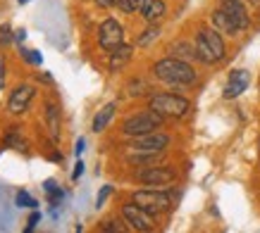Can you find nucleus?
Returning <instances> with one entry per match:
<instances>
[{
  "label": "nucleus",
  "mask_w": 260,
  "mask_h": 233,
  "mask_svg": "<svg viewBox=\"0 0 260 233\" xmlns=\"http://www.w3.org/2000/svg\"><path fill=\"white\" fill-rule=\"evenodd\" d=\"M153 71H155V76L160 81H165L170 86H189L196 81L193 67L186 60H179V57H165V60H160V62H155Z\"/></svg>",
  "instance_id": "nucleus-1"
},
{
  "label": "nucleus",
  "mask_w": 260,
  "mask_h": 233,
  "mask_svg": "<svg viewBox=\"0 0 260 233\" xmlns=\"http://www.w3.org/2000/svg\"><path fill=\"white\" fill-rule=\"evenodd\" d=\"M196 57L205 64H215L224 57V41L217 29H203L196 38Z\"/></svg>",
  "instance_id": "nucleus-2"
},
{
  "label": "nucleus",
  "mask_w": 260,
  "mask_h": 233,
  "mask_svg": "<svg viewBox=\"0 0 260 233\" xmlns=\"http://www.w3.org/2000/svg\"><path fill=\"white\" fill-rule=\"evenodd\" d=\"M189 100L181 98V95H172V93H160L150 98V109L158 112L162 119H179L189 112Z\"/></svg>",
  "instance_id": "nucleus-3"
},
{
  "label": "nucleus",
  "mask_w": 260,
  "mask_h": 233,
  "mask_svg": "<svg viewBox=\"0 0 260 233\" xmlns=\"http://www.w3.org/2000/svg\"><path fill=\"white\" fill-rule=\"evenodd\" d=\"M160 126H162V116L158 112L148 109V112H139V114L129 116L124 124H122V131L134 138V136H143V133H153Z\"/></svg>",
  "instance_id": "nucleus-4"
},
{
  "label": "nucleus",
  "mask_w": 260,
  "mask_h": 233,
  "mask_svg": "<svg viewBox=\"0 0 260 233\" xmlns=\"http://www.w3.org/2000/svg\"><path fill=\"white\" fill-rule=\"evenodd\" d=\"M134 202L146 212H150V214H162V212L172 207V198L162 193V190H136Z\"/></svg>",
  "instance_id": "nucleus-5"
},
{
  "label": "nucleus",
  "mask_w": 260,
  "mask_h": 233,
  "mask_svg": "<svg viewBox=\"0 0 260 233\" xmlns=\"http://www.w3.org/2000/svg\"><path fill=\"white\" fill-rule=\"evenodd\" d=\"M98 43H101L103 50H117L119 46H124V29L117 19H105L98 29Z\"/></svg>",
  "instance_id": "nucleus-6"
},
{
  "label": "nucleus",
  "mask_w": 260,
  "mask_h": 233,
  "mask_svg": "<svg viewBox=\"0 0 260 233\" xmlns=\"http://www.w3.org/2000/svg\"><path fill=\"white\" fill-rule=\"evenodd\" d=\"M122 217H124V221L132 226L134 231H153V228H155V214L146 212L143 207H139L136 202L122 207Z\"/></svg>",
  "instance_id": "nucleus-7"
},
{
  "label": "nucleus",
  "mask_w": 260,
  "mask_h": 233,
  "mask_svg": "<svg viewBox=\"0 0 260 233\" xmlns=\"http://www.w3.org/2000/svg\"><path fill=\"white\" fill-rule=\"evenodd\" d=\"M170 145V136L167 133H143V136H134L132 140V148L136 152H162Z\"/></svg>",
  "instance_id": "nucleus-8"
},
{
  "label": "nucleus",
  "mask_w": 260,
  "mask_h": 233,
  "mask_svg": "<svg viewBox=\"0 0 260 233\" xmlns=\"http://www.w3.org/2000/svg\"><path fill=\"white\" fill-rule=\"evenodd\" d=\"M136 179L146 183V186H167L174 181V169H167V167H148V169H141L136 174Z\"/></svg>",
  "instance_id": "nucleus-9"
},
{
  "label": "nucleus",
  "mask_w": 260,
  "mask_h": 233,
  "mask_svg": "<svg viewBox=\"0 0 260 233\" xmlns=\"http://www.w3.org/2000/svg\"><path fill=\"white\" fill-rule=\"evenodd\" d=\"M222 10L229 15V19L234 22V26H237L239 31L248 29L251 17H248V12H246V8H244V3H241V0H222Z\"/></svg>",
  "instance_id": "nucleus-10"
},
{
  "label": "nucleus",
  "mask_w": 260,
  "mask_h": 233,
  "mask_svg": "<svg viewBox=\"0 0 260 233\" xmlns=\"http://www.w3.org/2000/svg\"><path fill=\"white\" fill-rule=\"evenodd\" d=\"M31 98H34L31 86H17L15 91H12V95H10V100H8L10 114H22V112H26Z\"/></svg>",
  "instance_id": "nucleus-11"
},
{
  "label": "nucleus",
  "mask_w": 260,
  "mask_h": 233,
  "mask_svg": "<svg viewBox=\"0 0 260 233\" xmlns=\"http://www.w3.org/2000/svg\"><path fill=\"white\" fill-rule=\"evenodd\" d=\"M248 84H251V74L246 69L232 71V76H229L227 86H224V98H229V100H232V98H239V95L248 88Z\"/></svg>",
  "instance_id": "nucleus-12"
},
{
  "label": "nucleus",
  "mask_w": 260,
  "mask_h": 233,
  "mask_svg": "<svg viewBox=\"0 0 260 233\" xmlns=\"http://www.w3.org/2000/svg\"><path fill=\"white\" fill-rule=\"evenodd\" d=\"M141 15L148 24L160 22V19L165 17V3H162V0H143Z\"/></svg>",
  "instance_id": "nucleus-13"
},
{
  "label": "nucleus",
  "mask_w": 260,
  "mask_h": 233,
  "mask_svg": "<svg viewBox=\"0 0 260 233\" xmlns=\"http://www.w3.org/2000/svg\"><path fill=\"white\" fill-rule=\"evenodd\" d=\"M213 26L217 29L220 33H227V36H237V26H234V22L229 19V15L224 12V10H215L213 12Z\"/></svg>",
  "instance_id": "nucleus-14"
},
{
  "label": "nucleus",
  "mask_w": 260,
  "mask_h": 233,
  "mask_svg": "<svg viewBox=\"0 0 260 233\" xmlns=\"http://www.w3.org/2000/svg\"><path fill=\"white\" fill-rule=\"evenodd\" d=\"M129 60H132V48H129V46H119L117 50H112V53H110V69L112 71H119L126 62H129Z\"/></svg>",
  "instance_id": "nucleus-15"
},
{
  "label": "nucleus",
  "mask_w": 260,
  "mask_h": 233,
  "mask_svg": "<svg viewBox=\"0 0 260 233\" xmlns=\"http://www.w3.org/2000/svg\"><path fill=\"white\" fill-rule=\"evenodd\" d=\"M115 107H117V105H115V102H108V105H105V107H103L101 112H98V114L93 116V126H91V129H93L95 133H98V131H103V129H105V126L110 124L112 114H115Z\"/></svg>",
  "instance_id": "nucleus-16"
},
{
  "label": "nucleus",
  "mask_w": 260,
  "mask_h": 233,
  "mask_svg": "<svg viewBox=\"0 0 260 233\" xmlns=\"http://www.w3.org/2000/svg\"><path fill=\"white\" fill-rule=\"evenodd\" d=\"M46 122H48V129H50V136H53V140L60 138V109L50 102L46 107Z\"/></svg>",
  "instance_id": "nucleus-17"
},
{
  "label": "nucleus",
  "mask_w": 260,
  "mask_h": 233,
  "mask_svg": "<svg viewBox=\"0 0 260 233\" xmlns=\"http://www.w3.org/2000/svg\"><path fill=\"white\" fill-rule=\"evenodd\" d=\"M170 50H172V57H179V60H184V57H196V46L191 48L189 43H174Z\"/></svg>",
  "instance_id": "nucleus-18"
},
{
  "label": "nucleus",
  "mask_w": 260,
  "mask_h": 233,
  "mask_svg": "<svg viewBox=\"0 0 260 233\" xmlns=\"http://www.w3.org/2000/svg\"><path fill=\"white\" fill-rule=\"evenodd\" d=\"M15 202H17V207H29V210H36V207H39L36 198H31L26 190H19V193H17V198H15Z\"/></svg>",
  "instance_id": "nucleus-19"
},
{
  "label": "nucleus",
  "mask_w": 260,
  "mask_h": 233,
  "mask_svg": "<svg viewBox=\"0 0 260 233\" xmlns=\"http://www.w3.org/2000/svg\"><path fill=\"white\" fill-rule=\"evenodd\" d=\"M117 8L122 10V12H126V15H134V12H141L143 0H119Z\"/></svg>",
  "instance_id": "nucleus-20"
},
{
  "label": "nucleus",
  "mask_w": 260,
  "mask_h": 233,
  "mask_svg": "<svg viewBox=\"0 0 260 233\" xmlns=\"http://www.w3.org/2000/svg\"><path fill=\"white\" fill-rule=\"evenodd\" d=\"M158 36H160L158 26H148V29L143 31V36H139V46H148V43H153Z\"/></svg>",
  "instance_id": "nucleus-21"
},
{
  "label": "nucleus",
  "mask_w": 260,
  "mask_h": 233,
  "mask_svg": "<svg viewBox=\"0 0 260 233\" xmlns=\"http://www.w3.org/2000/svg\"><path fill=\"white\" fill-rule=\"evenodd\" d=\"M12 41H15L12 29H10L8 24H3V26H0V43H3V46H8V43H12Z\"/></svg>",
  "instance_id": "nucleus-22"
},
{
  "label": "nucleus",
  "mask_w": 260,
  "mask_h": 233,
  "mask_svg": "<svg viewBox=\"0 0 260 233\" xmlns=\"http://www.w3.org/2000/svg\"><path fill=\"white\" fill-rule=\"evenodd\" d=\"M110 193H112V186H103L101 193H98V200H95V207H103V205H105V200L110 198Z\"/></svg>",
  "instance_id": "nucleus-23"
},
{
  "label": "nucleus",
  "mask_w": 260,
  "mask_h": 233,
  "mask_svg": "<svg viewBox=\"0 0 260 233\" xmlns=\"http://www.w3.org/2000/svg\"><path fill=\"white\" fill-rule=\"evenodd\" d=\"M5 143H8V145H12V148H17V150H24V148H26V143H24L22 138H17L15 133H10L8 138H5Z\"/></svg>",
  "instance_id": "nucleus-24"
},
{
  "label": "nucleus",
  "mask_w": 260,
  "mask_h": 233,
  "mask_svg": "<svg viewBox=\"0 0 260 233\" xmlns=\"http://www.w3.org/2000/svg\"><path fill=\"white\" fill-rule=\"evenodd\" d=\"M39 221H41V212L34 210V212H31V217H29V226H26V231H34V226L39 224Z\"/></svg>",
  "instance_id": "nucleus-25"
},
{
  "label": "nucleus",
  "mask_w": 260,
  "mask_h": 233,
  "mask_svg": "<svg viewBox=\"0 0 260 233\" xmlns=\"http://www.w3.org/2000/svg\"><path fill=\"white\" fill-rule=\"evenodd\" d=\"M81 174H84V162L79 160V162L74 164V171H72V181H79Z\"/></svg>",
  "instance_id": "nucleus-26"
},
{
  "label": "nucleus",
  "mask_w": 260,
  "mask_h": 233,
  "mask_svg": "<svg viewBox=\"0 0 260 233\" xmlns=\"http://www.w3.org/2000/svg\"><path fill=\"white\" fill-rule=\"evenodd\" d=\"M103 231H124V226L119 224V221H108V224L103 226Z\"/></svg>",
  "instance_id": "nucleus-27"
},
{
  "label": "nucleus",
  "mask_w": 260,
  "mask_h": 233,
  "mask_svg": "<svg viewBox=\"0 0 260 233\" xmlns=\"http://www.w3.org/2000/svg\"><path fill=\"white\" fill-rule=\"evenodd\" d=\"M84 150H86V140H84V138H79V140H77V145H74V155L79 157L81 152H84Z\"/></svg>",
  "instance_id": "nucleus-28"
},
{
  "label": "nucleus",
  "mask_w": 260,
  "mask_h": 233,
  "mask_svg": "<svg viewBox=\"0 0 260 233\" xmlns=\"http://www.w3.org/2000/svg\"><path fill=\"white\" fill-rule=\"evenodd\" d=\"M29 64H43V57H41V53L31 50V55H29Z\"/></svg>",
  "instance_id": "nucleus-29"
},
{
  "label": "nucleus",
  "mask_w": 260,
  "mask_h": 233,
  "mask_svg": "<svg viewBox=\"0 0 260 233\" xmlns=\"http://www.w3.org/2000/svg\"><path fill=\"white\" fill-rule=\"evenodd\" d=\"M15 41L22 46L24 41H26V31H24V29H17V31H15Z\"/></svg>",
  "instance_id": "nucleus-30"
},
{
  "label": "nucleus",
  "mask_w": 260,
  "mask_h": 233,
  "mask_svg": "<svg viewBox=\"0 0 260 233\" xmlns=\"http://www.w3.org/2000/svg\"><path fill=\"white\" fill-rule=\"evenodd\" d=\"M43 190H46V193H53V190H57V186H55V181L53 179H48L46 183H43Z\"/></svg>",
  "instance_id": "nucleus-31"
},
{
  "label": "nucleus",
  "mask_w": 260,
  "mask_h": 233,
  "mask_svg": "<svg viewBox=\"0 0 260 233\" xmlns=\"http://www.w3.org/2000/svg\"><path fill=\"white\" fill-rule=\"evenodd\" d=\"M3 84H5V62L0 60V88H3Z\"/></svg>",
  "instance_id": "nucleus-32"
},
{
  "label": "nucleus",
  "mask_w": 260,
  "mask_h": 233,
  "mask_svg": "<svg viewBox=\"0 0 260 233\" xmlns=\"http://www.w3.org/2000/svg\"><path fill=\"white\" fill-rule=\"evenodd\" d=\"M95 3H98V5H105V8H108V5H117L119 0H95Z\"/></svg>",
  "instance_id": "nucleus-33"
},
{
  "label": "nucleus",
  "mask_w": 260,
  "mask_h": 233,
  "mask_svg": "<svg viewBox=\"0 0 260 233\" xmlns=\"http://www.w3.org/2000/svg\"><path fill=\"white\" fill-rule=\"evenodd\" d=\"M39 81H46V84H50V81H53V79L48 76V74H39Z\"/></svg>",
  "instance_id": "nucleus-34"
},
{
  "label": "nucleus",
  "mask_w": 260,
  "mask_h": 233,
  "mask_svg": "<svg viewBox=\"0 0 260 233\" xmlns=\"http://www.w3.org/2000/svg\"><path fill=\"white\" fill-rule=\"evenodd\" d=\"M17 3H19V5H26V3H29V0H17Z\"/></svg>",
  "instance_id": "nucleus-35"
},
{
  "label": "nucleus",
  "mask_w": 260,
  "mask_h": 233,
  "mask_svg": "<svg viewBox=\"0 0 260 233\" xmlns=\"http://www.w3.org/2000/svg\"><path fill=\"white\" fill-rule=\"evenodd\" d=\"M253 3H258V5H260V0H253Z\"/></svg>",
  "instance_id": "nucleus-36"
}]
</instances>
